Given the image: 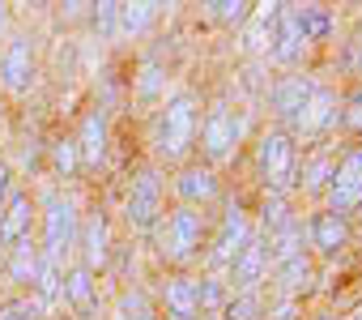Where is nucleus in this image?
Returning <instances> with one entry per match:
<instances>
[{"label": "nucleus", "mask_w": 362, "mask_h": 320, "mask_svg": "<svg viewBox=\"0 0 362 320\" xmlns=\"http://www.w3.org/2000/svg\"><path fill=\"white\" fill-rule=\"evenodd\" d=\"M197 132H201V107H197V94L179 90L162 103L158 111V128H153V149L166 163H179L188 158L192 145H197Z\"/></svg>", "instance_id": "obj_1"}, {"label": "nucleus", "mask_w": 362, "mask_h": 320, "mask_svg": "<svg viewBox=\"0 0 362 320\" xmlns=\"http://www.w3.org/2000/svg\"><path fill=\"white\" fill-rule=\"evenodd\" d=\"M205 210H192V205H175L162 222H158V252L170 261V265H192L205 248Z\"/></svg>", "instance_id": "obj_2"}, {"label": "nucleus", "mask_w": 362, "mask_h": 320, "mask_svg": "<svg viewBox=\"0 0 362 320\" xmlns=\"http://www.w3.org/2000/svg\"><path fill=\"white\" fill-rule=\"evenodd\" d=\"M77 231H81L77 201L64 193H47L43 197V248H39V256L47 265H64V256L77 248Z\"/></svg>", "instance_id": "obj_3"}, {"label": "nucleus", "mask_w": 362, "mask_h": 320, "mask_svg": "<svg viewBox=\"0 0 362 320\" xmlns=\"http://www.w3.org/2000/svg\"><path fill=\"white\" fill-rule=\"evenodd\" d=\"M256 167H260V180L269 193L286 197V188L294 184V171H298V145H294V132L286 128H269L256 145Z\"/></svg>", "instance_id": "obj_4"}, {"label": "nucleus", "mask_w": 362, "mask_h": 320, "mask_svg": "<svg viewBox=\"0 0 362 320\" xmlns=\"http://www.w3.org/2000/svg\"><path fill=\"white\" fill-rule=\"evenodd\" d=\"M324 197H328V210L341 214V218H349V214L362 210V145H349L332 163Z\"/></svg>", "instance_id": "obj_5"}, {"label": "nucleus", "mask_w": 362, "mask_h": 320, "mask_svg": "<svg viewBox=\"0 0 362 320\" xmlns=\"http://www.w3.org/2000/svg\"><path fill=\"white\" fill-rule=\"evenodd\" d=\"M201 145H205L209 163H222V158L235 154V145H239V120H235V111H230L226 98H218L205 111V120H201Z\"/></svg>", "instance_id": "obj_6"}, {"label": "nucleus", "mask_w": 362, "mask_h": 320, "mask_svg": "<svg viewBox=\"0 0 362 320\" xmlns=\"http://www.w3.org/2000/svg\"><path fill=\"white\" fill-rule=\"evenodd\" d=\"M158 222H162V176L153 167H145L132 180V193H128V227L132 231H153Z\"/></svg>", "instance_id": "obj_7"}, {"label": "nucleus", "mask_w": 362, "mask_h": 320, "mask_svg": "<svg viewBox=\"0 0 362 320\" xmlns=\"http://www.w3.org/2000/svg\"><path fill=\"white\" fill-rule=\"evenodd\" d=\"M247 239H252V222H247V214H243L239 205H230V210L222 214L214 239H209V265H214V269H230Z\"/></svg>", "instance_id": "obj_8"}, {"label": "nucleus", "mask_w": 362, "mask_h": 320, "mask_svg": "<svg viewBox=\"0 0 362 320\" xmlns=\"http://www.w3.org/2000/svg\"><path fill=\"white\" fill-rule=\"evenodd\" d=\"M311 90H315V77H307V73H286V77L273 81V90H269V107H273V115L286 124V132L298 124V115H303Z\"/></svg>", "instance_id": "obj_9"}, {"label": "nucleus", "mask_w": 362, "mask_h": 320, "mask_svg": "<svg viewBox=\"0 0 362 320\" xmlns=\"http://www.w3.org/2000/svg\"><path fill=\"white\" fill-rule=\"evenodd\" d=\"M0 86L9 94H26L35 86V43L26 35H13L0 52Z\"/></svg>", "instance_id": "obj_10"}, {"label": "nucleus", "mask_w": 362, "mask_h": 320, "mask_svg": "<svg viewBox=\"0 0 362 320\" xmlns=\"http://www.w3.org/2000/svg\"><path fill=\"white\" fill-rule=\"evenodd\" d=\"M264 26H269V56L277 60V64H298V56H303V35H298V26H294V9L290 5H273L269 9V18H264Z\"/></svg>", "instance_id": "obj_11"}, {"label": "nucleus", "mask_w": 362, "mask_h": 320, "mask_svg": "<svg viewBox=\"0 0 362 320\" xmlns=\"http://www.w3.org/2000/svg\"><path fill=\"white\" fill-rule=\"evenodd\" d=\"M269 269H273V261H269V239H264L260 231H252V239L243 244V252H239L235 265H230V286H235V295H239V290H260V282H269Z\"/></svg>", "instance_id": "obj_12"}, {"label": "nucleus", "mask_w": 362, "mask_h": 320, "mask_svg": "<svg viewBox=\"0 0 362 320\" xmlns=\"http://www.w3.org/2000/svg\"><path fill=\"white\" fill-rule=\"evenodd\" d=\"M30 231H35V197L30 193H13L0 210V248H22L30 244Z\"/></svg>", "instance_id": "obj_13"}, {"label": "nucleus", "mask_w": 362, "mask_h": 320, "mask_svg": "<svg viewBox=\"0 0 362 320\" xmlns=\"http://www.w3.org/2000/svg\"><path fill=\"white\" fill-rule=\"evenodd\" d=\"M175 193H179V205L205 210L209 201H218V197H222V184H218V171H214V167H201V163H192V167H184V171H179V180H175Z\"/></svg>", "instance_id": "obj_14"}, {"label": "nucleus", "mask_w": 362, "mask_h": 320, "mask_svg": "<svg viewBox=\"0 0 362 320\" xmlns=\"http://www.w3.org/2000/svg\"><path fill=\"white\" fill-rule=\"evenodd\" d=\"M307 239H311V248H315L320 256H337V252L349 248V218H341V214H332V210H320V214H311V222H307Z\"/></svg>", "instance_id": "obj_15"}, {"label": "nucleus", "mask_w": 362, "mask_h": 320, "mask_svg": "<svg viewBox=\"0 0 362 320\" xmlns=\"http://www.w3.org/2000/svg\"><path fill=\"white\" fill-rule=\"evenodd\" d=\"M162 303L170 320H197L201 316V282L192 273H175L162 282Z\"/></svg>", "instance_id": "obj_16"}, {"label": "nucleus", "mask_w": 362, "mask_h": 320, "mask_svg": "<svg viewBox=\"0 0 362 320\" xmlns=\"http://www.w3.org/2000/svg\"><path fill=\"white\" fill-rule=\"evenodd\" d=\"M73 145H77V154H81V167H103V163H107V115H103L98 107L86 111L81 132L73 137Z\"/></svg>", "instance_id": "obj_17"}, {"label": "nucleus", "mask_w": 362, "mask_h": 320, "mask_svg": "<svg viewBox=\"0 0 362 320\" xmlns=\"http://www.w3.org/2000/svg\"><path fill=\"white\" fill-rule=\"evenodd\" d=\"M77 248H81V265L86 269H103L107 256H111V231H107V218L103 214H90L77 231Z\"/></svg>", "instance_id": "obj_18"}, {"label": "nucleus", "mask_w": 362, "mask_h": 320, "mask_svg": "<svg viewBox=\"0 0 362 320\" xmlns=\"http://www.w3.org/2000/svg\"><path fill=\"white\" fill-rule=\"evenodd\" d=\"M60 295H64L81 316H94V307H98V282H94V269H86V265L64 269V278H60Z\"/></svg>", "instance_id": "obj_19"}, {"label": "nucleus", "mask_w": 362, "mask_h": 320, "mask_svg": "<svg viewBox=\"0 0 362 320\" xmlns=\"http://www.w3.org/2000/svg\"><path fill=\"white\" fill-rule=\"evenodd\" d=\"M328 124H337V98H332L328 86L315 81V90H311V98H307V107H303V115L290 132H324Z\"/></svg>", "instance_id": "obj_20"}, {"label": "nucleus", "mask_w": 362, "mask_h": 320, "mask_svg": "<svg viewBox=\"0 0 362 320\" xmlns=\"http://www.w3.org/2000/svg\"><path fill=\"white\" fill-rule=\"evenodd\" d=\"M290 9H294V26H298L303 43H315V39L332 35V13L324 5H290Z\"/></svg>", "instance_id": "obj_21"}, {"label": "nucleus", "mask_w": 362, "mask_h": 320, "mask_svg": "<svg viewBox=\"0 0 362 320\" xmlns=\"http://www.w3.org/2000/svg\"><path fill=\"white\" fill-rule=\"evenodd\" d=\"M264 239H269V261H273V265H281V261L307 252V248H303V222H298V218H290L286 227H277V231L264 235Z\"/></svg>", "instance_id": "obj_22"}, {"label": "nucleus", "mask_w": 362, "mask_h": 320, "mask_svg": "<svg viewBox=\"0 0 362 320\" xmlns=\"http://www.w3.org/2000/svg\"><path fill=\"white\" fill-rule=\"evenodd\" d=\"M162 18V5L158 0H136V5H119V35H145L153 22Z\"/></svg>", "instance_id": "obj_23"}, {"label": "nucleus", "mask_w": 362, "mask_h": 320, "mask_svg": "<svg viewBox=\"0 0 362 320\" xmlns=\"http://www.w3.org/2000/svg\"><path fill=\"white\" fill-rule=\"evenodd\" d=\"M307 278H311L307 252H303V256H290V261H281V265H273V282H277L286 295H298V290L307 286Z\"/></svg>", "instance_id": "obj_24"}, {"label": "nucleus", "mask_w": 362, "mask_h": 320, "mask_svg": "<svg viewBox=\"0 0 362 320\" xmlns=\"http://www.w3.org/2000/svg\"><path fill=\"white\" fill-rule=\"evenodd\" d=\"M222 320H264V295L260 290H239L235 299H226Z\"/></svg>", "instance_id": "obj_25"}, {"label": "nucleus", "mask_w": 362, "mask_h": 320, "mask_svg": "<svg viewBox=\"0 0 362 320\" xmlns=\"http://www.w3.org/2000/svg\"><path fill=\"white\" fill-rule=\"evenodd\" d=\"M39 269H43V256H39L35 244H22V248L9 252V273H13V282H35Z\"/></svg>", "instance_id": "obj_26"}, {"label": "nucleus", "mask_w": 362, "mask_h": 320, "mask_svg": "<svg viewBox=\"0 0 362 320\" xmlns=\"http://www.w3.org/2000/svg\"><path fill=\"white\" fill-rule=\"evenodd\" d=\"M209 18L214 22H222V26H243L247 18H252V5L247 0H209Z\"/></svg>", "instance_id": "obj_27"}, {"label": "nucleus", "mask_w": 362, "mask_h": 320, "mask_svg": "<svg viewBox=\"0 0 362 320\" xmlns=\"http://www.w3.org/2000/svg\"><path fill=\"white\" fill-rule=\"evenodd\" d=\"M52 167H56V176H64V180H69V176L81 167V154H77V145H73L69 137L52 145Z\"/></svg>", "instance_id": "obj_28"}, {"label": "nucleus", "mask_w": 362, "mask_h": 320, "mask_svg": "<svg viewBox=\"0 0 362 320\" xmlns=\"http://www.w3.org/2000/svg\"><path fill=\"white\" fill-rule=\"evenodd\" d=\"M119 320H158L153 307H149V299H145V290H128L119 299Z\"/></svg>", "instance_id": "obj_29"}, {"label": "nucleus", "mask_w": 362, "mask_h": 320, "mask_svg": "<svg viewBox=\"0 0 362 320\" xmlns=\"http://www.w3.org/2000/svg\"><path fill=\"white\" fill-rule=\"evenodd\" d=\"M90 9H94V30L103 39H111L119 30V5H115V0H103V5H90Z\"/></svg>", "instance_id": "obj_30"}, {"label": "nucleus", "mask_w": 362, "mask_h": 320, "mask_svg": "<svg viewBox=\"0 0 362 320\" xmlns=\"http://www.w3.org/2000/svg\"><path fill=\"white\" fill-rule=\"evenodd\" d=\"M0 320H43V316H39V303L9 299V303H0Z\"/></svg>", "instance_id": "obj_31"}, {"label": "nucleus", "mask_w": 362, "mask_h": 320, "mask_svg": "<svg viewBox=\"0 0 362 320\" xmlns=\"http://www.w3.org/2000/svg\"><path fill=\"white\" fill-rule=\"evenodd\" d=\"M60 278H64V269H60V265H47V261H43V269H39V278H35L39 295H43V299H56V295H60Z\"/></svg>", "instance_id": "obj_32"}, {"label": "nucleus", "mask_w": 362, "mask_h": 320, "mask_svg": "<svg viewBox=\"0 0 362 320\" xmlns=\"http://www.w3.org/2000/svg\"><path fill=\"white\" fill-rule=\"evenodd\" d=\"M197 282H201V312H205V307H218V303L226 299L222 278H214V273H209V278H197Z\"/></svg>", "instance_id": "obj_33"}, {"label": "nucleus", "mask_w": 362, "mask_h": 320, "mask_svg": "<svg viewBox=\"0 0 362 320\" xmlns=\"http://www.w3.org/2000/svg\"><path fill=\"white\" fill-rule=\"evenodd\" d=\"M341 124L354 128V132H362V90H354V94L345 98V107H341Z\"/></svg>", "instance_id": "obj_34"}, {"label": "nucleus", "mask_w": 362, "mask_h": 320, "mask_svg": "<svg viewBox=\"0 0 362 320\" xmlns=\"http://www.w3.org/2000/svg\"><path fill=\"white\" fill-rule=\"evenodd\" d=\"M158 86H162V69H158V60H145V69H141V98H153Z\"/></svg>", "instance_id": "obj_35"}, {"label": "nucleus", "mask_w": 362, "mask_h": 320, "mask_svg": "<svg viewBox=\"0 0 362 320\" xmlns=\"http://www.w3.org/2000/svg\"><path fill=\"white\" fill-rule=\"evenodd\" d=\"M328 171H332V167L324 163V158L307 163V167H303V176H307V188H324V184H328Z\"/></svg>", "instance_id": "obj_36"}, {"label": "nucleus", "mask_w": 362, "mask_h": 320, "mask_svg": "<svg viewBox=\"0 0 362 320\" xmlns=\"http://www.w3.org/2000/svg\"><path fill=\"white\" fill-rule=\"evenodd\" d=\"M13 197V167L0 163V210H5V201Z\"/></svg>", "instance_id": "obj_37"}, {"label": "nucleus", "mask_w": 362, "mask_h": 320, "mask_svg": "<svg viewBox=\"0 0 362 320\" xmlns=\"http://www.w3.org/2000/svg\"><path fill=\"white\" fill-rule=\"evenodd\" d=\"M5 26H9V5H0V35H5Z\"/></svg>", "instance_id": "obj_38"}, {"label": "nucleus", "mask_w": 362, "mask_h": 320, "mask_svg": "<svg viewBox=\"0 0 362 320\" xmlns=\"http://www.w3.org/2000/svg\"><path fill=\"white\" fill-rule=\"evenodd\" d=\"M315 320H337V316H332V312H320V316H315Z\"/></svg>", "instance_id": "obj_39"}, {"label": "nucleus", "mask_w": 362, "mask_h": 320, "mask_svg": "<svg viewBox=\"0 0 362 320\" xmlns=\"http://www.w3.org/2000/svg\"><path fill=\"white\" fill-rule=\"evenodd\" d=\"M349 320H362V307H358V312H354V316H349Z\"/></svg>", "instance_id": "obj_40"}]
</instances>
